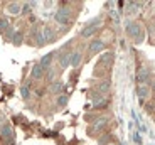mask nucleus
Masks as SVG:
<instances>
[{
	"label": "nucleus",
	"mask_w": 155,
	"mask_h": 145,
	"mask_svg": "<svg viewBox=\"0 0 155 145\" xmlns=\"http://www.w3.org/2000/svg\"><path fill=\"white\" fill-rule=\"evenodd\" d=\"M54 19H56V22H58L59 25H69V22H71V12H69V8H68V7L59 8V10L54 14Z\"/></svg>",
	"instance_id": "f257e3e1"
},
{
	"label": "nucleus",
	"mask_w": 155,
	"mask_h": 145,
	"mask_svg": "<svg viewBox=\"0 0 155 145\" xmlns=\"http://www.w3.org/2000/svg\"><path fill=\"white\" fill-rule=\"evenodd\" d=\"M127 32L132 35V37H135L137 42H142V39H143V37H142L143 32H142V27H140L138 22H133V20L132 22H128L127 24Z\"/></svg>",
	"instance_id": "f03ea898"
},
{
	"label": "nucleus",
	"mask_w": 155,
	"mask_h": 145,
	"mask_svg": "<svg viewBox=\"0 0 155 145\" xmlns=\"http://www.w3.org/2000/svg\"><path fill=\"white\" fill-rule=\"evenodd\" d=\"M98 25H100V19H93V20H91V22H89L88 25H86V27L81 31V37H84V39H86V37H89V35H93L94 32H96Z\"/></svg>",
	"instance_id": "7ed1b4c3"
},
{
	"label": "nucleus",
	"mask_w": 155,
	"mask_h": 145,
	"mask_svg": "<svg viewBox=\"0 0 155 145\" xmlns=\"http://www.w3.org/2000/svg\"><path fill=\"white\" fill-rule=\"evenodd\" d=\"M148 78H150V69H148V68H140V69L137 71V81H138L140 84H145V83L148 81Z\"/></svg>",
	"instance_id": "20e7f679"
},
{
	"label": "nucleus",
	"mask_w": 155,
	"mask_h": 145,
	"mask_svg": "<svg viewBox=\"0 0 155 145\" xmlns=\"http://www.w3.org/2000/svg\"><path fill=\"white\" fill-rule=\"evenodd\" d=\"M101 49H105V42L100 41V39L93 41V42L89 44V52H91V54H96V52H100Z\"/></svg>",
	"instance_id": "39448f33"
},
{
	"label": "nucleus",
	"mask_w": 155,
	"mask_h": 145,
	"mask_svg": "<svg viewBox=\"0 0 155 145\" xmlns=\"http://www.w3.org/2000/svg\"><path fill=\"white\" fill-rule=\"evenodd\" d=\"M44 68L41 66V63H37V64H34V68H32V78L34 79H41L44 76Z\"/></svg>",
	"instance_id": "423d86ee"
},
{
	"label": "nucleus",
	"mask_w": 155,
	"mask_h": 145,
	"mask_svg": "<svg viewBox=\"0 0 155 145\" xmlns=\"http://www.w3.org/2000/svg\"><path fill=\"white\" fill-rule=\"evenodd\" d=\"M7 10H8V14H12V15H19L20 12H22V4H17V2H12V4H8Z\"/></svg>",
	"instance_id": "0eeeda50"
},
{
	"label": "nucleus",
	"mask_w": 155,
	"mask_h": 145,
	"mask_svg": "<svg viewBox=\"0 0 155 145\" xmlns=\"http://www.w3.org/2000/svg\"><path fill=\"white\" fill-rule=\"evenodd\" d=\"M0 133H2V137L8 138V137H14V130H12V127L8 125V123H4V125L0 127Z\"/></svg>",
	"instance_id": "6e6552de"
},
{
	"label": "nucleus",
	"mask_w": 155,
	"mask_h": 145,
	"mask_svg": "<svg viewBox=\"0 0 155 145\" xmlns=\"http://www.w3.org/2000/svg\"><path fill=\"white\" fill-rule=\"evenodd\" d=\"M71 58H73V52H66V54L64 56H61V59H59V66L62 68V69H64V68H68L71 64Z\"/></svg>",
	"instance_id": "1a4fd4ad"
},
{
	"label": "nucleus",
	"mask_w": 155,
	"mask_h": 145,
	"mask_svg": "<svg viewBox=\"0 0 155 145\" xmlns=\"http://www.w3.org/2000/svg\"><path fill=\"white\" fill-rule=\"evenodd\" d=\"M137 94H138L140 100H145L148 96V86L147 84H138V88H137Z\"/></svg>",
	"instance_id": "9d476101"
},
{
	"label": "nucleus",
	"mask_w": 155,
	"mask_h": 145,
	"mask_svg": "<svg viewBox=\"0 0 155 145\" xmlns=\"http://www.w3.org/2000/svg\"><path fill=\"white\" fill-rule=\"evenodd\" d=\"M105 125H106V118H98L96 122H94V125L91 127V130H93V132H100Z\"/></svg>",
	"instance_id": "9b49d317"
},
{
	"label": "nucleus",
	"mask_w": 155,
	"mask_h": 145,
	"mask_svg": "<svg viewBox=\"0 0 155 145\" xmlns=\"http://www.w3.org/2000/svg\"><path fill=\"white\" fill-rule=\"evenodd\" d=\"M54 39H56V35H54V32H52V29H49V27L44 29V41H46V42H52Z\"/></svg>",
	"instance_id": "f8f14e48"
},
{
	"label": "nucleus",
	"mask_w": 155,
	"mask_h": 145,
	"mask_svg": "<svg viewBox=\"0 0 155 145\" xmlns=\"http://www.w3.org/2000/svg\"><path fill=\"white\" fill-rule=\"evenodd\" d=\"M79 63H81V52L79 51H76V52H73V58H71V66H79Z\"/></svg>",
	"instance_id": "ddd939ff"
},
{
	"label": "nucleus",
	"mask_w": 155,
	"mask_h": 145,
	"mask_svg": "<svg viewBox=\"0 0 155 145\" xmlns=\"http://www.w3.org/2000/svg\"><path fill=\"white\" fill-rule=\"evenodd\" d=\"M51 61H52V54L49 52V54H46L42 59H41V66H42L44 69H47V68L51 66Z\"/></svg>",
	"instance_id": "4468645a"
},
{
	"label": "nucleus",
	"mask_w": 155,
	"mask_h": 145,
	"mask_svg": "<svg viewBox=\"0 0 155 145\" xmlns=\"http://www.w3.org/2000/svg\"><path fill=\"white\" fill-rule=\"evenodd\" d=\"M108 88H110V81H103V83H100L98 84V94H103V93H106L108 91Z\"/></svg>",
	"instance_id": "2eb2a0df"
},
{
	"label": "nucleus",
	"mask_w": 155,
	"mask_h": 145,
	"mask_svg": "<svg viewBox=\"0 0 155 145\" xmlns=\"http://www.w3.org/2000/svg\"><path fill=\"white\" fill-rule=\"evenodd\" d=\"M106 105H108V101H106V100L103 98V96L96 98V100H94V103H93V106H94V108H105Z\"/></svg>",
	"instance_id": "dca6fc26"
},
{
	"label": "nucleus",
	"mask_w": 155,
	"mask_h": 145,
	"mask_svg": "<svg viewBox=\"0 0 155 145\" xmlns=\"http://www.w3.org/2000/svg\"><path fill=\"white\" fill-rule=\"evenodd\" d=\"M10 42L14 44V46H20V44H22V34H20V32H15Z\"/></svg>",
	"instance_id": "f3484780"
},
{
	"label": "nucleus",
	"mask_w": 155,
	"mask_h": 145,
	"mask_svg": "<svg viewBox=\"0 0 155 145\" xmlns=\"http://www.w3.org/2000/svg\"><path fill=\"white\" fill-rule=\"evenodd\" d=\"M62 90V83H52V84H51V91H52V93H59V91Z\"/></svg>",
	"instance_id": "a211bd4d"
},
{
	"label": "nucleus",
	"mask_w": 155,
	"mask_h": 145,
	"mask_svg": "<svg viewBox=\"0 0 155 145\" xmlns=\"http://www.w3.org/2000/svg\"><path fill=\"white\" fill-rule=\"evenodd\" d=\"M111 61H113V54H105L103 58H101V63H105V64H111Z\"/></svg>",
	"instance_id": "6ab92c4d"
},
{
	"label": "nucleus",
	"mask_w": 155,
	"mask_h": 145,
	"mask_svg": "<svg viewBox=\"0 0 155 145\" xmlns=\"http://www.w3.org/2000/svg\"><path fill=\"white\" fill-rule=\"evenodd\" d=\"M20 94H22V98H29V84H24L22 90H20Z\"/></svg>",
	"instance_id": "aec40b11"
},
{
	"label": "nucleus",
	"mask_w": 155,
	"mask_h": 145,
	"mask_svg": "<svg viewBox=\"0 0 155 145\" xmlns=\"http://www.w3.org/2000/svg\"><path fill=\"white\" fill-rule=\"evenodd\" d=\"M68 105V96H59L58 98V106H66Z\"/></svg>",
	"instance_id": "412c9836"
},
{
	"label": "nucleus",
	"mask_w": 155,
	"mask_h": 145,
	"mask_svg": "<svg viewBox=\"0 0 155 145\" xmlns=\"http://www.w3.org/2000/svg\"><path fill=\"white\" fill-rule=\"evenodd\" d=\"M5 29H8V22H7V19H0V32H4Z\"/></svg>",
	"instance_id": "4be33fe9"
},
{
	"label": "nucleus",
	"mask_w": 155,
	"mask_h": 145,
	"mask_svg": "<svg viewBox=\"0 0 155 145\" xmlns=\"http://www.w3.org/2000/svg\"><path fill=\"white\" fill-rule=\"evenodd\" d=\"M35 39H37L39 46H42V44L46 42V41H44V37H42V34H41V32H37V31H35Z\"/></svg>",
	"instance_id": "5701e85b"
},
{
	"label": "nucleus",
	"mask_w": 155,
	"mask_h": 145,
	"mask_svg": "<svg viewBox=\"0 0 155 145\" xmlns=\"http://www.w3.org/2000/svg\"><path fill=\"white\" fill-rule=\"evenodd\" d=\"M5 34H7V39L12 41V37H14V34H15V32H14V29H12V27H8L7 31H5Z\"/></svg>",
	"instance_id": "b1692460"
},
{
	"label": "nucleus",
	"mask_w": 155,
	"mask_h": 145,
	"mask_svg": "<svg viewBox=\"0 0 155 145\" xmlns=\"http://www.w3.org/2000/svg\"><path fill=\"white\" fill-rule=\"evenodd\" d=\"M47 79H51V81L54 79V71H52V69L49 71V74H47Z\"/></svg>",
	"instance_id": "393cba45"
},
{
	"label": "nucleus",
	"mask_w": 155,
	"mask_h": 145,
	"mask_svg": "<svg viewBox=\"0 0 155 145\" xmlns=\"http://www.w3.org/2000/svg\"><path fill=\"white\" fill-rule=\"evenodd\" d=\"M153 90H155V81H153Z\"/></svg>",
	"instance_id": "a878e982"
},
{
	"label": "nucleus",
	"mask_w": 155,
	"mask_h": 145,
	"mask_svg": "<svg viewBox=\"0 0 155 145\" xmlns=\"http://www.w3.org/2000/svg\"><path fill=\"white\" fill-rule=\"evenodd\" d=\"M115 145H116V143H115Z\"/></svg>",
	"instance_id": "bb28decb"
}]
</instances>
